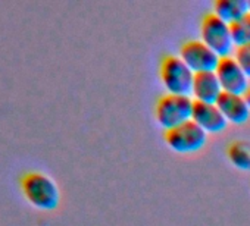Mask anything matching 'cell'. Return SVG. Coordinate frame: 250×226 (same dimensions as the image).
<instances>
[{
    "label": "cell",
    "mask_w": 250,
    "mask_h": 226,
    "mask_svg": "<svg viewBox=\"0 0 250 226\" xmlns=\"http://www.w3.org/2000/svg\"><path fill=\"white\" fill-rule=\"evenodd\" d=\"M229 28H231V36H232L235 46L249 44L250 43V12H247L244 17L229 24Z\"/></svg>",
    "instance_id": "13"
},
{
    "label": "cell",
    "mask_w": 250,
    "mask_h": 226,
    "mask_svg": "<svg viewBox=\"0 0 250 226\" xmlns=\"http://www.w3.org/2000/svg\"><path fill=\"white\" fill-rule=\"evenodd\" d=\"M227 156L229 162L243 170H250V143L244 140L232 141L227 149Z\"/></svg>",
    "instance_id": "12"
},
{
    "label": "cell",
    "mask_w": 250,
    "mask_h": 226,
    "mask_svg": "<svg viewBox=\"0 0 250 226\" xmlns=\"http://www.w3.org/2000/svg\"><path fill=\"white\" fill-rule=\"evenodd\" d=\"M180 57L187 63V66L194 74L215 71L221 59L200 38L187 40L186 43H183L180 47Z\"/></svg>",
    "instance_id": "5"
},
{
    "label": "cell",
    "mask_w": 250,
    "mask_h": 226,
    "mask_svg": "<svg viewBox=\"0 0 250 226\" xmlns=\"http://www.w3.org/2000/svg\"><path fill=\"white\" fill-rule=\"evenodd\" d=\"M224 93L215 71L194 74L191 85V98L202 103H216Z\"/></svg>",
    "instance_id": "9"
},
{
    "label": "cell",
    "mask_w": 250,
    "mask_h": 226,
    "mask_svg": "<svg viewBox=\"0 0 250 226\" xmlns=\"http://www.w3.org/2000/svg\"><path fill=\"white\" fill-rule=\"evenodd\" d=\"M24 191L31 203L42 208H55L59 203L56 184L43 173H30L24 181Z\"/></svg>",
    "instance_id": "6"
},
{
    "label": "cell",
    "mask_w": 250,
    "mask_h": 226,
    "mask_svg": "<svg viewBox=\"0 0 250 226\" xmlns=\"http://www.w3.org/2000/svg\"><path fill=\"white\" fill-rule=\"evenodd\" d=\"M194 100L191 95L164 94L155 104V118L158 124L167 130L175 128L187 121H191Z\"/></svg>",
    "instance_id": "1"
},
{
    "label": "cell",
    "mask_w": 250,
    "mask_h": 226,
    "mask_svg": "<svg viewBox=\"0 0 250 226\" xmlns=\"http://www.w3.org/2000/svg\"><path fill=\"white\" fill-rule=\"evenodd\" d=\"M194 121L206 134H218L227 128V119L222 115V112L216 106V103H202L194 101L193 116Z\"/></svg>",
    "instance_id": "8"
},
{
    "label": "cell",
    "mask_w": 250,
    "mask_h": 226,
    "mask_svg": "<svg viewBox=\"0 0 250 226\" xmlns=\"http://www.w3.org/2000/svg\"><path fill=\"white\" fill-rule=\"evenodd\" d=\"M232 57L237 60V63L241 66V69L250 78V43L235 46V49L232 52Z\"/></svg>",
    "instance_id": "14"
},
{
    "label": "cell",
    "mask_w": 250,
    "mask_h": 226,
    "mask_svg": "<svg viewBox=\"0 0 250 226\" xmlns=\"http://www.w3.org/2000/svg\"><path fill=\"white\" fill-rule=\"evenodd\" d=\"M243 97H244V100L247 101V104H249V107H250V84H249V87L246 88V91H244Z\"/></svg>",
    "instance_id": "15"
},
{
    "label": "cell",
    "mask_w": 250,
    "mask_h": 226,
    "mask_svg": "<svg viewBox=\"0 0 250 226\" xmlns=\"http://www.w3.org/2000/svg\"><path fill=\"white\" fill-rule=\"evenodd\" d=\"M165 141L174 151L187 154L203 149L208 141V134L194 121H187L175 128L167 130Z\"/></svg>",
    "instance_id": "4"
},
{
    "label": "cell",
    "mask_w": 250,
    "mask_h": 226,
    "mask_svg": "<svg viewBox=\"0 0 250 226\" xmlns=\"http://www.w3.org/2000/svg\"><path fill=\"white\" fill-rule=\"evenodd\" d=\"M159 76L169 94L190 95L194 72L180 57V55H167L159 65Z\"/></svg>",
    "instance_id": "2"
},
{
    "label": "cell",
    "mask_w": 250,
    "mask_h": 226,
    "mask_svg": "<svg viewBox=\"0 0 250 226\" xmlns=\"http://www.w3.org/2000/svg\"><path fill=\"white\" fill-rule=\"evenodd\" d=\"M216 106L222 112L227 122L244 124L250 118V107L244 100L243 94H231L224 91L218 98Z\"/></svg>",
    "instance_id": "10"
},
{
    "label": "cell",
    "mask_w": 250,
    "mask_h": 226,
    "mask_svg": "<svg viewBox=\"0 0 250 226\" xmlns=\"http://www.w3.org/2000/svg\"><path fill=\"white\" fill-rule=\"evenodd\" d=\"M247 12H250L247 0H216L213 3V14L228 24L240 19Z\"/></svg>",
    "instance_id": "11"
},
{
    "label": "cell",
    "mask_w": 250,
    "mask_h": 226,
    "mask_svg": "<svg viewBox=\"0 0 250 226\" xmlns=\"http://www.w3.org/2000/svg\"><path fill=\"white\" fill-rule=\"evenodd\" d=\"M249 8H250V0H249Z\"/></svg>",
    "instance_id": "16"
},
{
    "label": "cell",
    "mask_w": 250,
    "mask_h": 226,
    "mask_svg": "<svg viewBox=\"0 0 250 226\" xmlns=\"http://www.w3.org/2000/svg\"><path fill=\"white\" fill-rule=\"evenodd\" d=\"M200 40L209 46L219 57L231 56L235 49L229 24L213 12H208L200 22Z\"/></svg>",
    "instance_id": "3"
},
{
    "label": "cell",
    "mask_w": 250,
    "mask_h": 226,
    "mask_svg": "<svg viewBox=\"0 0 250 226\" xmlns=\"http://www.w3.org/2000/svg\"><path fill=\"white\" fill-rule=\"evenodd\" d=\"M215 74L219 79V84L225 93L231 94H244L246 88L250 84V78L237 63V60L231 56H224L219 59Z\"/></svg>",
    "instance_id": "7"
}]
</instances>
